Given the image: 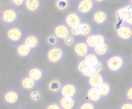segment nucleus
<instances>
[{
	"label": "nucleus",
	"mask_w": 132,
	"mask_h": 109,
	"mask_svg": "<svg viewBox=\"0 0 132 109\" xmlns=\"http://www.w3.org/2000/svg\"><path fill=\"white\" fill-rule=\"evenodd\" d=\"M126 61L123 55L114 53L111 55L106 60V66L110 72L117 74L121 72L125 67Z\"/></svg>",
	"instance_id": "f257e3e1"
},
{
	"label": "nucleus",
	"mask_w": 132,
	"mask_h": 109,
	"mask_svg": "<svg viewBox=\"0 0 132 109\" xmlns=\"http://www.w3.org/2000/svg\"><path fill=\"white\" fill-rule=\"evenodd\" d=\"M65 57V52L60 46H53L46 53V61L50 64H59Z\"/></svg>",
	"instance_id": "f03ea898"
},
{
	"label": "nucleus",
	"mask_w": 132,
	"mask_h": 109,
	"mask_svg": "<svg viewBox=\"0 0 132 109\" xmlns=\"http://www.w3.org/2000/svg\"><path fill=\"white\" fill-rule=\"evenodd\" d=\"M1 19L6 25H15L19 19V13L15 8L8 7L2 10Z\"/></svg>",
	"instance_id": "7ed1b4c3"
},
{
	"label": "nucleus",
	"mask_w": 132,
	"mask_h": 109,
	"mask_svg": "<svg viewBox=\"0 0 132 109\" xmlns=\"http://www.w3.org/2000/svg\"><path fill=\"white\" fill-rule=\"evenodd\" d=\"M115 34L116 37L121 41H131L132 40V26L123 22H120L119 26L116 27Z\"/></svg>",
	"instance_id": "20e7f679"
},
{
	"label": "nucleus",
	"mask_w": 132,
	"mask_h": 109,
	"mask_svg": "<svg viewBox=\"0 0 132 109\" xmlns=\"http://www.w3.org/2000/svg\"><path fill=\"white\" fill-rule=\"evenodd\" d=\"M6 39L13 43H21L24 41L25 33L22 29L18 26H12L7 29L5 33Z\"/></svg>",
	"instance_id": "39448f33"
},
{
	"label": "nucleus",
	"mask_w": 132,
	"mask_h": 109,
	"mask_svg": "<svg viewBox=\"0 0 132 109\" xmlns=\"http://www.w3.org/2000/svg\"><path fill=\"white\" fill-rule=\"evenodd\" d=\"M85 41L87 42L88 46L93 50L99 45L108 43V38L107 36L104 33H92L90 36L86 37Z\"/></svg>",
	"instance_id": "423d86ee"
},
{
	"label": "nucleus",
	"mask_w": 132,
	"mask_h": 109,
	"mask_svg": "<svg viewBox=\"0 0 132 109\" xmlns=\"http://www.w3.org/2000/svg\"><path fill=\"white\" fill-rule=\"evenodd\" d=\"M79 92L78 86L74 82H66L63 84L60 91L61 97L76 98Z\"/></svg>",
	"instance_id": "0eeeda50"
},
{
	"label": "nucleus",
	"mask_w": 132,
	"mask_h": 109,
	"mask_svg": "<svg viewBox=\"0 0 132 109\" xmlns=\"http://www.w3.org/2000/svg\"><path fill=\"white\" fill-rule=\"evenodd\" d=\"M83 22V17L77 11H71L68 12L64 18V23L71 28L78 26Z\"/></svg>",
	"instance_id": "6e6552de"
},
{
	"label": "nucleus",
	"mask_w": 132,
	"mask_h": 109,
	"mask_svg": "<svg viewBox=\"0 0 132 109\" xmlns=\"http://www.w3.org/2000/svg\"><path fill=\"white\" fill-rule=\"evenodd\" d=\"M21 100V92L17 90L10 89L6 91L3 94V101L4 102L9 105L13 106L17 105Z\"/></svg>",
	"instance_id": "1a4fd4ad"
},
{
	"label": "nucleus",
	"mask_w": 132,
	"mask_h": 109,
	"mask_svg": "<svg viewBox=\"0 0 132 109\" xmlns=\"http://www.w3.org/2000/svg\"><path fill=\"white\" fill-rule=\"evenodd\" d=\"M96 4L94 0H80L78 2L77 11L81 15H89L95 10Z\"/></svg>",
	"instance_id": "9d476101"
},
{
	"label": "nucleus",
	"mask_w": 132,
	"mask_h": 109,
	"mask_svg": "<svg viewBox=\"0 0 132 109\" xmlns=\"http://www.w3.org/2000/svg\"><path fill=\"white\" fill-rule=\"evenodd\" d=\"M91 51L92 49L88 46L86 41H78L73 46L74 54L80 59H84Z\"/></svg>",
	"instance_id": "9b49d317"
},
{
	"label": "nucleus",
	"mask_w": 132,
	"mask_h": 109,
	"mask_svg": "<svg viewBox=\"0 0 132 109\" xmlns=\"http://www.w3.org/2000/svg\"><path fill=\"white\" fill-rule=\"evenodd\" d=\"M92 20L97 26H104L109 21V15L106 10L98 9L93 13Z\"/></svg>",
	"instance_id": "f8f14e48"
},
{
	"label": "nucleus",
	"mask_w": 132,
	"mask_h": 109,
	"mask_svg": "<svg viewBox=\"0 0 132 109\" xmlns=\"http://www.w3.org/2000/svg\"><path fill=\"white\" fill-rule=\"evenodd\" d=\"M53 34L58 40H63L65 38L71 35L70 28L68 27L65 23L58 24L53 29Z\"/></svg>",
	"instance_id": "ddd939ff"
},
{
	"label": "nucleus",
	"mask_w": 132,
	"mask_h": 109,
	"mask_svg": "<svg viewBox=\"0 0 132 109\" xmlns=\"http://www.w3.org/2000/svg\"><path fill=\"white\" fill-rule=\"evenodd\" d=\"M77 71L78 72L84 76V77H90L91 75L95 74V71L93 67L90 66L84 59H81L77 64Z\"/></svg>",
	"instance_id": "4468645a"
},
{
	"label": "nucleus",
	"mask_w": 132,
	"mask_h": 109,
	"mask_svg": "<svg viewBox=\"0 0 132 109\" xmlns=\"http://www.w3.org/2000/svg\"><path fill=\"white\" fill-rule=\"evenodd\" d=\"M27 74L36 81L38 84L43 81L45 78V71L40 67H32L28 70Z\"/></svg>",
	"instance_id": "2eb2a0df"
},
{
	"label": "nucleus",
	"mask_w": 132,
	"mask_h": 109,
	"mask_svg": "<svg viewBox=\"0 0 132 109\" xmlns=\"http://www.w3.org/2000/svg\"><path fill=\"white\" fill-rule=\"evenodd\" d=\"M132 13V5L128 4L119 7L115 11V18L118 22H123V20L130 14Z\"/></svg>",
	"instance_id": "dca6fc26"
},
{
	"label": "nucleus",
	"mask_w": 132,
	"mask_h": 109,
	"mask_svg": "<svg viewBox=\"0 0 132 109\" xmlns=\"http://www.w3.org/2000/svg\"><path fill=\"white\" fill-rule=\"evenodd\" d=\"M33 50L29 47L24 42L19 43L15 48V54L19 58H27L30 57L32 53Z\"/></svg>",
	"instance_id": "f3484780"
},
{
	"label": "nucleus",
	"mask_w": 132,
	"mask_h": 109,
	"mask_svg": "<svg viewBox=\"0 0 132 109\" xmlns=\"http://www.w3.org/2000/svg\"><path fill=\"white\" fill-rule=\"evenodd\" d=\"M104 81H106V78L103 74L101 73H95L87 78V82L90 87L93 88H99Z\"/></svg>",
	"instance_id": "a211bd4d"
},
{
	"label": "nucleus",
	"mask_w": 132,
	"mask_h": 109,
	"mask_svg": "<svg viewBox=\"0 0 132 109\" xmlns=\"http://www.w3.org/2000/svg\"><path fill=\"white\" fill-rule=\"evenodd\" d=\"M86 98L88 101H90L94 103H98L100 102L102 99L103 97L97 88H93L90 87L86 93Z\"/></svg>",
	"instance_id": "6ab92c4d"
},
{
	"label": "nucleus",
	"mask_w": 132,
	"mask_h": 109,
	"mask_svg": "<svg viewBox=\"0 0 132 109\" xmlns=\"http://www.w3.org/2000/svg\"><path fill=\"white\" fill-rule=\"evenodd\" d=\"M24 7L27 12L29 13L34 14L40 11L42 8V1L41 0H26Z\"/></svg>",
	"instance_id": "aec40b11"
},
{
	"label": "nucleus",
	"mask_w": 132,
	"mask_h": 109,
	"mask_svg": "<svg viewBox=\"0 0 132 109\" xmlns=\"http://www.w3.org/2000/svg\"><path fill=\"white\" fill-rule=\"evenodd\" d=\"M37 82L34 81L32 77H30L28 74L25 77H23L20 81V87L25 91H32L34 89H36Z\"/></svg>",
	"instance_id": "412c9836"
},
{
	"label": "nucleus",
	"mask_w": 132,
	"mask_h": 109,
	"mask_svg": "<svg viewBox=\"0 0 132 109\" xmlns=\"http://www.w3.org/2000/svg\"><path fill=\"white\" fill-rule=\"evenodd\" d=\"M29 47H30L33 51L37 50L40 45V39L37 35L30 34L25 37L23 41Z\"/></svg>",
	"instance_id": "4be33fe9"
},
{
	"label": "nucleus",
	"mask_w": 132,
	"mask_h": 109,
	"mask_svg": "<svg viewBox=\"0 0 132 109\" xmlns=\"http://www.w3.org/2000/svg\"><path fill=\"white\" fill-rule=\"evenodd\" d=\"M62 81L58 77L52 78L47 84V88L48 91L52 93H60L62 86H63Z\"/></svg>",
	"instance_id": "5701e85b"
},
{
	"label": "nucleus",
	"mask_w": 132,
	"mask_h": 109,
	"mask_svg": "<svg viewBox=\"0 0 132 109\" xmlns=\"http://www.w3.org/2000/svg\"><path fill=\"white\" fill-rule=\"evenodd\" d=\"M63 109H74L77 105L76 98L61 97L58 102Z\"/></svg>",
	"instance_id": "b1692460"
},
{
	"label": "nucleus",
	"mask_w": 132,
	"mask_h": 109,
	"mask_svg": "<svg viewBox=\"0 0 132 109\" xmlns=\"http://www.w3.org/2000/svg\"><path fill=\"white\" fill-rule=\"evenodd\" d=\"M92 50L101 58V57H106L110 53L111 47H110L108 43H103L101 45H99V46H96Z\"/></svg>",
	"instance_id": "393cba45"
},
{
	"label": "nucleus",
	"mask_w": 132,
	"mask_h": 109,
	"mask_svg": "<svg viewBox=\"0 0 132 109\" xmlns=\"http://www.w3.org/2000/svg\"><path fill=\"white\" fill-rule=\"evenodd\" d=\"M79 28L80 30V36L82 37H87L93 33V29H94L93 26L90 22L85 21H83L79 25Z\"/></svg>",
	"instance_id": "a878e982"
},
{
	"label": "nucleus",
	"mask_w": 132,
	"mask_h": 109,
	"mask_svg": "<svg viewBox=\"0 0 132 109\" xmlns=\"http://www.w3.org/2000/svg\"><path fill=\"white\" fill-rule=\"evenodd\" d=\"M102 97H103V99L104 98H108L111 94H112V91H113V88H112V85L108 82L107 81H104L99 88H98Z\"/></svg>",
	"instance_id": "bb28decb"
},
{
	"label": "nucleus",
	"mask_w": 132,
	"mask_h": 109,
	"mask_svg": "<svg viewBox=\"0 0 132 109\" xmlns=\"http://www.w3.org/2000/svg\"><path fill=\"white\" fill-rule=\"evenodd\" d=\"M84 60L91 67L95 66L96 64H97L101 60L100 59V57L92 50L90 53H89L84 58Z\"/></svg>",
	"instance_id": "cd10ccee"
},
{
	"label": "nucleus",
	"mask_w": 132,
	"mask_h": 109,
	"mask_svg": "<svg viewBox=\"0 0 132 109\" xmlns=\"http://www.w3.org/2000/svg\"><path fill=\"white\" fill-rule=\"evenodd\" d=\"M55 7L58 11H66L69 8V2L62 0H56Z\"/></svg>",
	"instance_id": "c85d7f7f"
},
{
	"label": "nucleus",
	"mask_w": 132,
	"mask_h": 109,
	"mask_svg": "<svg viewBox=\"0 0 132 109\" xmlns=\"http://www.w3.org/2000/svg\"><path fill=\"white\" fill-rule=\"evenodd\" d=\"M30 98L32 101L35 102H38L41 100L42 98V94L40 92L39 90H36V89H34L33 91H30V95H29Z\"/></svg>",
	"instance_id": "c756f323"
},
{
	"label": "nucleus",
	"mask_w": 132,
	"mask_h": 109,
	"mask_svg": "<svg viewBox=\"0 0 132 109\" xmlns=\"http://www.w3.org/2000/svg\"><path fill=\"white\" fill-rule=\"evenodd\" d=\"M79 109H97V108H96L95 103L87 100V101L83 102L79 106Z\"/></svg>",
	"instance_id": "7c9ffc66"
},
{
	"label": "nucleus",
	"mask_w": 132,
	"mask_h": 109,
	"mask_svg": "<svg viewBox=\"0 0 132 109\" xmlns=\"http://www.w3.org/2000/svg\"><path fill=\"white\" fill-rule=\"evenodd\" d=\"M63 43L67 46H69V47L73 46L74 44L76 43H75V37L73 36L72 35H70L69 36H67V38H65L63 40Z\"/></svg>",
	"instance_id": "2f4dec72"
},
{
	"label": "nucleus",
	"mask_w": 132,
	"mask_h": 109,
	"mask_svg": "<svg viewBox=\"0 0 132 109\" xmlns=\"http://www.w3.org/2000/svg\"><path fill=\"white\" fill-rule=\"evenodd\" d=\"M93 67L95 71V73H101V72H103V71L104 69V65L102 60H101L97 64H96Z\"/></svg>",
	"instance_id": "473e14b6"
},
{
	"label": "nucleus",
	"mask_w": 132,
	"mask_h": 109,
	"mask_svg": "<svg viewBox=\"0 0 132 109\" xmlns=\"http://www.w3.org/2000/svg\"><path fill=\"white\" fill-rule=\"evenodd\" d=\"M11 4L12 5H14L15 7H19L21 8L22 6H24L26 0H10Z\"/></svg>",
	"instance_id": "72a5a7b5"
},
{
	"label": "nucleus",
	"mask_w": 132,
	"mask_h": 109,
	"mask_svg": "<svg viewBox=\"0 0 132 109\" xmlns=\"http://www.w3.org/2000/svg\"><path fill=\"white\" fill-rule=\"evenodd\" d=\"M57 40H58V39L55 36V35L53 34V35H50V36H49L47 37L46 41H47L48 44L52 45V46H55L56 43V42H57Z\"/></svg>",
	"instance_id": "f704fd0d"
},
{
	"label": "nucleus",
	"mask_w": 132,
	"mask_h": 109,
	"mask_svg": "<svg viewBox=\"0 0 132 109\" xmlns=\"http://www.w3.org/2000/svg\"><path fill=\"white\" fill-rule=\"evenodd\" d=\"M70 33H71V35L73 36H74V37L81 36H80V30L79 26H76V27H73V28H71L70 29Z\"/></svg>",
	"instance_id": "c9c22d12"
},
{
	"label": "nucleus",
	"mask_w": 132,
	"mask_h": 109,
	"mask_svg": "<svg viewBox=\"0 0 132 109\" xmlns=\"http://www.w3.org/2000/svg\"><path fill=\"white\" fill-rule=\"evenodd\" d=\"M46 109H63L59 102H51L48 104L46 107Z\"/></svg>",
	"instance_id": "e433bc0d"
},
{
	"label": "nucleus",
	"mask_w": 132,
	"mask_h": 109,
	"mask_svg": "<svg viewBox=\"0 0 132 109\" xmlns=\"http://www.w3.org/2000/svg\"><path fill=\"white\" fill-rule=\"evenodd\" d=\"M119 109H132V102L127 101L124 102L123 104H121Z\"/></svg>",
	"instance_id": "4c0bfd02"
},
{
	"label": "nucleus",
	"mask_w": 132,
	"mask_h": 109,
	"mask_svg": "<svg viewBox=\"0 0 132 109\" xmlns=\"http://www.w3.org/2000/svg\"><path fill=\"white\" fill-rule=\"evenodd\" d=\"M125 96H126V98L128 101L132 102V85L127 89Z\"/></svg>",
	"instance_id": "58836bf2"
},
{
	"label": "nucleus",
	"mask_w": 132,
	"mask_h": 109,
	"mask_svg": "<svg viewBox=\"0 0 132 109\" xmlns=\"http://www.w3.org/2000/svg\"><path fill=\"white\" fill-rule=\"evenodd\" d=\"M123 22L127 23V24H128V25H130V26H132V13L131 14H130V15H128L123 20Z\"/></svg>",
	"instance_id": "ea45409f"
},
{
	"label": "nucleus",
	"mask_w": 132,
	"mask_h": 109,
	"mask_svg": "<svg viewBox=\"0 0 132 109\" xmlns=\"http://www.w3.org/2000/svg\"><path fill=\"white\" fill-rule=\"evenodd\" d=\"M94 1L97 4H102V3L107 2L108 0H94Z\"/></svg>",
	"instance_id": "a19ab883"
},
{
	"label": "nucleus",
	"mask_w": 132,
	"mask_h": 109,
	"mask_svg": "<svg viewBox=\"0 0 132 109\" xmlns=\"http://www.w3.org/2000/svg\"><path fill=\"white\" fill-rule=\"evenodd\" d=\"M62 1H65V2H70V0H62Z\"/></svg>",
	"instance_id": "79ce46f5"
},
{
	"label": "nucleus",
	"mask_w": 132,
	"mask_h": 109,
	"mask_svg": "<svg viewBox=\"0 0 132 109\" xmlns=\"http://www.w3.org/2000/svg\"><path fill=\"white\" fill-rule=\"evenodd\" d=\"M129 2H130V4L132 5V0H129Z\"/></svg>",
	"instance_id": "37998d69"
},
{
	"label": "nucleus",
	"mask_w": 132,
	"mask_h": 109,
	"mask_svg": "<svg viewBox=\"0 0 132 109\" xmlns=\"http://www.w3.org/2000/svg\"><path fill=\"white\" fill-rule=\"evenodd\" d=\"M131 61H132V54H131Z\"/></svg>",
	"instance_id": "c03bdc74"
},
{
	"label": "nucleus",
	"mask_w": 132,
	"mask_h": 109,
	"mask_svg": "<svg viewBox=\"0 0 132 109\" xmlns=\"http://www.w3.org/2000/svg\"><path fill=\"white\" fill-rule=\"evenodd\" d=\"M19 109H23V108H19Z\"/></svg>",
	"instance_id": "a18cd8bd"
}]
</instances>
